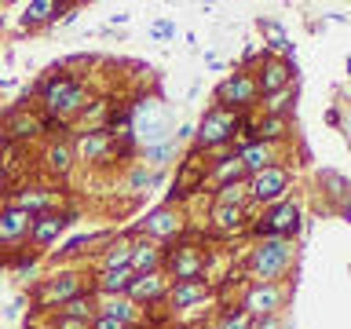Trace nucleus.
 Returning a JSON list of instances; mask_svg holds the SVG:
<instances>
[{
	"mask_svg": "<svg viewBox=\"0 0 351 329\" xmlns=\"http://www.w3.org/2000/svg\"><path fill=\"white\" fill-rule=\"evenodd\" d=\"M256 81H252L249 73H234L227 77L223 84L216 88V99H219V110H227V114H234V110H249L256 103Z\"/></svg>",
	"mask_w": 351,
	"mask_h": 329,
	"instance_id": "6",
	"label": "nucleus"
},
{
	"mask_svg": "<svg viewBox=\"0 0 351 329\" xmlns=\"http://www.w3.org/2000/svg\"><path fill=\"white\" fill-rule=\"evenodd\" d=\"M216 329H249V315L245 311H230V315H223V318H219V326Z\"/></svg>",
	"mask_w": 351,
	"mask_h": 329,
	"instance_id": "36",
	"label": "nucleus"
},
{
	"mask_svg": "<svg viewBox=\"0 0 351 329\" xmlns=\"http://www.w3.org/2000/svg\"><path fill=\"white\" fill-rule=\"evenodd\" d=\"M238 114H227V110H219V106H213L208 110V114L202 117V125H197V143H202V147H223V143H230L234 139V132H238Z\"/></svg>",
	"mask_w": 351,
	"mask_h": 329,
	"instance_id": "5",
	"label": "nucleus"
},
{
	"mask_svg": "<svg viewBox=\"0 0 351 329\" xmlns=\"http://www.w3.org/2000/svg\"><path fill=\"white\" fill-rule=\"evenodd\" d=\"M289 260H293V245L285 238H260V245L249 256V271H252V278L271 282L289 267Z\"/></svg>",
	"mask_w": 351,
	"mask_h": 329,
	"instance_id": "2",
	"label": "nucleus"
},
{
	"mask_svg": "<svg viewBox=\"0 0 351 329\" xmlns=\"http://www.w3.org/2000/svg\"><path fill=\"white\" fill-rule=\"evenodd\" d=\"M150 37H158V40L176 37V22H154V26H150Z\"/></svg>",
	"mask_w": 351,
	"mask_h": 329,
	"instance_id": "37",
	"label": "nucleus"
},
{
	"mask_svg": "<svg viewBox=\"0 0 351 329\" xmlns=\"http://www.w3.org/2000/svg\"><path fill=\"white\" fill-rule=\"evenodd\" d=\"M161 260H165V252H161L158 245H150V241H139V245H132L128 267L136 271V274H150V271L161 267Z\"/></svg>",
	"mask_w": 351,
	"mask_h": 329,
	"instance_id": "18",
	"label": "nucleus"
},
{
	"mask_svg": "<svg viewBox=\"0 0 351 329\" xmlns=\"http://www.w3.org/2000/svg\"><path fill=\"white\" fill-rule=\"evenodd\" d=\"M128 260H132V245H128V241H121V245H114V249L106 252V271L128 267Z\"/></svg>",
	"mask_w": 351,
	"mask_h": 329,
	"instance_id": "32",
	"label": "nucleus"
},
{
	"mask_svg": "<svg viewBox=\"0 0 351 329\" xmlns=\"http://www.w3.org/2000/svg\"><path fill=\"white\" fill-rule=\"evenodd\" d=\"M260 29L271 37V48H274V51H282V55L289 51V37H285V29L278 26V22H260Z\"/></svg>",
	"mask_w": 351,
	"mask_h": 329,
	"instance_id": "31",
	"label": "nucleus"
},
{
	"mask_svg": "<svg viewBox=\"0 0 351 329\" xmlns=\"http://www.w3.org/2000/svg\"><path fill=\"white\" fill-rule=\"evenodd\" d=\"M132 278H136V271H132V267H117V271H103L95 285L103 293H110V296H121V293H128V282Z\"/></svg>",
	"mask_w": 351,
	"mask_h": 329,
	"instance_id": "20",
	"label": "nucleus"
},
{
	"mask_svg": "<svg viewBox=\"0 0 351 329\" xmlns=\"http://www.w3.org/2000/svg\"><path fill=\"white\" fill-rule=\"evenodd\" d=\"M296 230H300V205L296 202H274L267 212H263V219L256 223V234L260 238H285L289 241Z\"/></svg>",
	"mask_w": 351,
	"mask_h": 329,
	"instance_id": "4",
	"label": "nucleus"
},
{
	"mask_svg": "<svg viewBox=\"0 0 351 329\" xmlns=\"http://www.w3.org/2000/svg\"><path fill=\"white\" fill-rule=\"evenodd\" d=\"M241 172H245V169H241L238 154H234V158H223V161L216 164V180L219 183H234V180H241Z\"/></svg>",
	"mask_w": 351,
	"mask_h": 329,
	"instance_id": "29",
	"label": "nucleus"
},
{
	"mask_svg": "<svg viewBox=\"0 0 351 329\" xmlns=\"http://www.w3.org/2000/svg\"><path fill=\"white\" fill-rule=\"evenodd\" d=\"M154 180H158V175H154L147 164H139V169H132V175H128V186L132 191H143V186H150Z\"/></svg>",
	"mask_w": 351,
	"mask_h": 329,
	"instance_id": "34",
	"label": "nucleus"
},
{
	"mask_svg": "<svg viewBox=\"0 0 351 329\" xmlns=\"http://www.w3.org/2000/svg\"><path fill=\"white\" fill-rule=\"evenodd\" d=\"M245 191L256 197V202L274 205V202H282V197H285V191H289V172L278 169V164H271V169H263V172L252 175Z\"/></svg>",
	"mask_w": 351,
	"mask_h": 329,
	"instance_id": "7",
	"label": "nucleus"
},
{
	"mask_svg": "<svg viewBox=\"0 0 351 329\" xmlns=\"http://www.w3.org/2000/svg\"><path fill=\"white\" fill-rule=\"evenodd\" d=\"M73 296H81V278L66 271V274H55V278L44 285L37 293V300L40 304H66V300H73Z\"/></svg>",
	"mask_w": 351,
	"mask_h": 329,
	"instance_id": "11",
	"label": "nucleus"
},
{
	"mask_svg": "<svg viewBox=\"0 0 351 329\" xmlns=\"http://www.w3.org/2000/svg\"><path fill=\"white\" fill-rule=\"evenodd\" d=\"M70 164H73V150L66 147V143H55L48 150V169L62 175V172H70Z\"/></svg>",
	"mask_w": 351,
	"mask_h": 329,
	"instance_id": "25",
	"label": "nucleus"
},
{
	"mask_svg": "<svg viewBox=\"0 0 351 329\" xmlns=\"http://www.w3.org/2000/svg\"><path fill=\"white\" fill-rule=\"evenodd\" d=\"M180 227H183V223H180V216H176L169 205L158 208V212H150V216H147V223H143L147 238H176V234H180Z\"/></svg>",
	"mask_w": 351,
	"mask_h": 329,
	"instance_id": "16",
	"label": "nucleus"
},
{
	"mask_svg": "<svg viewBox=\"0 0 351 329\" xmlns=\"http://www.w3.org/2000/svg\"><path fill=\"white\" fill-rule=\"evenodd\" d=\"M165 296V278L161 271H150V274H136V278L128 282V300H161Z\"/></svg>",
	"mask_w": 351,
	"mask_h": 329,
	"instance_id": "14",
	"label": "nucleus"
},
{
	"mask_svg": "<svg viewBox=\"0 0 351 329\" xmlns=\"http://www.w3.org/2000/svg\"><path fill=\"white\" fill-rule=\"evenodd\" d=\"M289 77H293V66L289 62H285V59H271V62H263L260 77H252V81H256V92L278 95V92L289 88Z\"/></svg>",
	"mask_w": 351,
	"mask_h": 329,
	"instance_id": "10",
	"label": "nucleus"
},
{
	"mask_svg": "<svg viewBox=\"0 0 351 329\" xmlns=\"http://www.w3.org/2000/svg\"><path fill=\"white\" fill-rule=\"evenodd\" d=\"M282 304V289L274 282H256L252 289L245 293V300H241V307H245L249 318H263V315H274Z\"/></svg>",
	"mask_w": 351,
	"mask_h": 329,
	"instance_id": "8",
	"label": "nucleus"
},
{
	"mask_svg": "<svg viewBox=\"0 0 351 329\" xmlns=\"http://www.w3.org/2000/svg\"><path fill=\"white\" fill-rule=\"evenodd\" d=\"M8 132H11L15 139H29V136H37V132H40V121H37V117L19 114V117H11V121H8Z\"/></svg>",
	"mask_w": 351,
	"mask_h": 329,
	"instance_id": "27",
	"label": "nucleus"
},
{
	"mask_svg": "<svg viewBox=\"0 0 351 329\" xmlns=\"http://www.w3.org/2000/svg\"><path fill=\"white\" fill-rule=\"evenodd\" d=\"M197 180H202V172H197V169H186V172L180 175V183H176L172 197H176V194H191V186H197Z\"/></svg>",
	"mask_w": 351,
	"mask_h": 329,
	"instance_id": "35",
	"label": "nucleus"
},
{
	"mask_svg": "<svg viewBox=\"0 0 351 329\" xmlns=\"http://www.w3.org/2000/svg\"><path fill=\"white\" fill-rule=\"evenodd\" d=\"M128 132L136 143H143V147H154V143L169 139V117H165V110L158 106V99H139V103L128 110Z\"/></svg>",
	"mask_w": 351,
	"mask_h": 329,
	"instance_id": "1",
	"label": "nucleus"
},
{
	"mask_svg": "<svg viewBox=\"0 0 351 329\" xmlns=\"http://www.w3.org/2000/svg\"><path fill=\"white\" fill-rule=\"evenodd\" d=\"M322 186H326V194H329V197H337V202L344 205V197H348V180H344V175L326 169V172H322Z\"/></svg>",
	"mask_w": 351,
	"mask_h": 329,
	"instance_id": "28",
	"label": "nucleus"
},
{
	"mask_svg": "<svg viewBox=\"0 0 351 329\" xmlns=\"http://www.w3.org/2000/svg\"><path fill=\"white\" fill-rule=\"evenodd\" d=\"M59 315L62 318H81V322H92L95 318V307H92V296H73V300H66V304H59Z\"/></svg>",
	"mask_w": 351,
	"mask_h": 329,
	"instance_id": "23",
	"label": "nucleus"
},
{
	"mask_svg": "<svg viewBox=\"0 0 351 329\" xmlns=\"http://www.w3.org/2000/svg\"><path fill=\"white\" fill-rule=\"evenodd\" d=\"M238 161H241V169H245V172L256 175V172H263V169H271V164H274V147L256 139V143H249V147L238 150Z\"/></svg>",
	"mask_w": 351,
	"mask_h": 329,
	"instance_id": "15",
	"label": "nucleus"
},
{
	"mask_svg": "<svg viewBox=\"0 0 351 329\" xmlns=\"http://www.w3.org/2000/svg\"><path fill=\"white\" fill-rule=\"evenodd\" d=\"M213 227L216 230H223V234H234V230L245 227V208L241 205H219L213 208Z\"/></svg>",
	"mask_w": 351,
	"mask_h": 329,
	"instance_id": "19",
	"label": "nucleus"
},
{
	"mask_svg": "<svg viewBox=\"0 0 351 329\" xmlns=\"http://www.w3.org/2000/svg\"><path fill=\"white\" fill-rule=\"evenodd\" d=\"M176 139H165V143H154V147H143V161L154 164V169H165L169 161H176Z\"/></svg>",
	"mask_w": 351,
	"mask_h": 329,
	"instance_id": "22",
	"label": "nucleus"
},
{
	"mask_svg": "<svg viewBox=\"0 0 351 329\" xmlns=\"http://www.w3.org/2000/svg\"><path fill=\"white\" fill-rule=\"evenodd\" d=\"M256 132H260V143L278 139V136H285V117H274V114H267V121H260Z\"/></svg>",
	"mask_w": 351,
	"mask_h": 329,
	"instance_id": "30",
	"label": "nucleus"
},
{
	"mask_svg": "<svg viewBox=\"0 0 351 329\" xmlns=\"http://www.w3.org/2000/svg\"><path fill=\"white\" fill-rule=\"evenodd\" d=\"M249 329H278V318L263 315V318H256V322H249Z\"/></svg>",
	"mask_w": 351,
	"mask_h": 329,
	"instance_id": "39",
	"label": "nucleus"
},
{
	"mask_svg": "<svg viewBox=\"0 0 351 329\" xmlns=\"http://www.w3.org/2000/svg\"><path fill=\"white\" fill-rule=\"evenodd\" d=\"M241 194H245V183H241V180L223 183V186H219V205H241Z\"/></svg>",
	"mask_w": 351,
	"mask_h": 329,
	"instance_id": "33",
	"label": "nucleus"
},
{
	"mask_svg": "<svg viewBox=\"0 0 351 329\" xmlns=\"http://www.w3.org/2000/svg\"><path fill=\"white\" fill-rule=\"evenodd\" d=\"M161 263H169V271L176 274V282H197L205 274V256L197 249H172Z\"/></svg>",
	"mask_w": 351,
	"mask_h": 329,
	"instance_id": "9",
	"label": "nucleus"
},
{
	"mask_svg": "<svg viewBox=\"0 0 351 329\" xmlns=\"http://www.w3.org/2000/svg\"><path fill=\"white\" fill-rule=\"evenodd\" d=\"M103 315L106 318H117V322H132V300L128 296H110V300L103 304Z\"/></svg>",
	"mask_w": 351,
	"mask_h": 329,
	"instance_id": "26",
	"label": "nucleus"
},
{
	"mask_svg": "<svg viewBox=\"0 0 351 329\" xmlns=\"http://www.w3.org/2000/svg\"><path fill=\"white\" fill-rule=\"evenodd\" d=\"M66 223H70V216H62V212H44V216H33L29 234H33V241H37V245H51V241L66 230Z\"/></svg>",
	"mask_w": 351,
	"mask_h": 329,
	"instance_id": "13",
	"label": "nucleus"
},
{
	"mask_svg": "<svg viewBox=\"0 0 351 329\" xmlns=\"http://www.w3.org/2000/svg\"><path fill=\"white\" fill-rule=\"evenodd\" d=\"M208 296V282L205 278H197V282H176L172 289H169V304L172 307H194V304H202Z\"/></svg>",
	"mask_w": 351,
	"mask_h": 329,
	"instance_id": "17",
	"label": "nucleus"
},
{
	"mask_svg": "<svg viewBox=\"0 0 351 329\" xmlns=\"http://www.w3.org/2000/svg\"><path fill=\"white\" fill-rule=\"evenodd\" d=\"M55 15H59V4H55V0H33V4H26V22H29V26L48 22Z\"/></svg>",
	"mask_w": 351,
	"mask_h": 329,
	"instance_id": "24",
	"label": "nucleus"
},
{
	"mask_svg": "<svg viewBox=\"0 0 351 329\" xmlns=\"http://www.w3.org/2000/svg\"><path fill=\"white\" fill-rule=\"evenodd\" d=\"M92 322H81V318H62L59 315V329H88Z\"/></svg>",
	"mask_w": 351,
	"mask_h": 329,
	"instance_id": "40",
	"label": "nucleus"
},
{
	"mask_svg": "<svg viewBox=\"0 0 351 329\" xmlns=\"http://www.w3.org/2000/svg\"><path fill=\"white\" fill-rule=\"evenodd\" d=\"M92 329H128V326H125V322H117V318L95 315V318H92Z\"/></svg>",
	"mask_w": 351,
	"mask_h": 329,
	"instance_id": "38",
	"label": "nucleus"
},
{
	"mask_svg": "<svg viewBox=\"0 0 351 329\" xmlns=\"http://www.w3.org/2000/svg\"><path fill=\"white\" fill-rule=\"evenodd\" d=\"M44 106L51 117H70L84 106V84L73 77H51L44 84Z\"/></svg>",
	"mask_w": 351,
	"mask_h": 329,
	"instance_id": "3",
	"label": "nucleus"
},
{
	"mask_svg": "<svg viewBox=\"0 0 351 329\" xmlns=\"http://www.w3.org/2000/svg\"><path fill=\"white\" fill-rule=\"evenodd\" d=\"M29 227H33V212H26V208H19V205L0 208V241H15V238L26 234Z\"/></svg>",
	"mask_w": 351,
	"mask_h": 329,
	"instance_id": "12",
	"label": "nucleus"
},
{
	"mask_svg": "<svg viewBox=\"0 0 351 329\" xmlns=\"http://www.w3.org/2000/svg\"><path fill=\"white\" fill-rule=\"evenodd\" d=\"M110 143H114V139H110V132H106V128H95V132H88V136H81L77 150H81L88 161H92V158H103V154L110 150Z\"/></svg>",
	"mask_w": 351,
	"mask_h": 329,
	"instance_id": "21",
	"label": "nucleus"
}]
</instances>
